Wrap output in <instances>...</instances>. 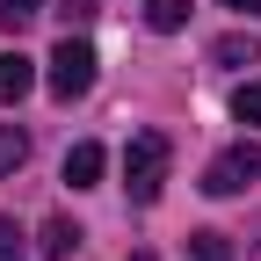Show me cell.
Returning <instances> with one entry per match:
<instances>
[{"label":"cell","mask_w":261,"mask_h":261,"mask_svg":"<svg viewBox=\"0 0 261 261\" xmlns=\"http://www.w3.org/2000/svg\"><path fill=\"white\" fill-rule=\"evenodd\" d=\"M211 58H218V65H254V58H261V44H254V37H218V51H211Z\"/></svg>","instance_id":"obj_10"},{"label":"cell","mask_w":261,"mask_h":261,"mask_svg":"<svg viewBox=\"0 0 261 261\" xmlns=\"http://www.w3.org/2000/svg\"><path fill=\"white\" fill-rule=\"evenodd\" d=\"M189 261H232V240L225 232H189Z\"/></svg>","instance_id":"obj_9"},{"label":"cell","mask_w":261,"mask_h":261,"mask_svg":"<svg viewBox=\"0 0 261 261\" xmlns=\"http://www.w3.org/2000/svg\"><path fill=\"white\" fill-rule=\"evenodd\" d=\"M37 87V73H29L22 51H0V102H22V94Z\"/></svg>","instance_id":"obj_5"},{"label":"cell","mask_w":261,"mask_h":261,"mask_svg":"<svg viewBox=\"0 0 261 261\" xmlns=\"http://www.w3.org/2000/svg\"><path fill=\"white\" fill-rule=\"evenodd\" d=\"M240 189H261V145H232V152L211 160L203 196H240Z\"/></svg>","instance_id":"obj_3"},{"label":"cell","mask_w":261,"mask_h":261,"mask_svg":"<svg viewBox=\"0 0 261 261\" xmlns=\"http://www.w3.org/2000/svg\"><path fill=\"white\" fill-rule=\"evenodd\" d=\"M44 15V0H0V29H29Z\"/></svg>","instance_id":"obj_11"},{"label":"cell","mask_w":261,"mask_h":261,"mask_svg":"<svg viewBox=\"0 0 261 261\" xmlns=\"http://www.w3.org/2000/svg\"><path fill=\"white\" fill-rule=\"evenodd\" d=\"M65 181H73V189H94V181H102V145H94V138H80L73 152H65Z\"/></svg>","instance_id":"obj_4"},{"label":"cell","mask_w":261,"mask_h":261,"mask_svg":"<svg viewBox=\"0 0 261 261\" xmlns=\"http://www.w3.org/2000/svg\"><path fill=\"white\" fill-rule=\"evenodd\" d=\"M29 160V130H15V123H0V174H15Z\"/></svg>","instance_id":"obj_8"},{"label":"cell","mask_w":261,"mask_h":261,"mask_svg":"<svg viewBox=\"0 0 261 261\" xmlns=\"http://www.w3.org/2000/svg\"><path fill=\"white\" fill-rule=\"evenodd\" d=\"M80 240H87V232H80L73 218H51V225H44V254H51V261H65V254L80 247Z\"/></svg>","instance_id":"obj_7"},{"label":"cell","mask_w":261,"mask_h":261,"mask_svg":"<svg viewBox=\"0 0 261 261\" xmlns=\"http://www.w3.org/2000/svg\"><path fill=\"white\" fill-rule=\"evenodd\" d=\"M167 160H174V145L160 138V130H138V138L123 145V189H130V203H160V189H167Z\"/></svg>","instance_id":"obj_1"},{"label":"cell","mask_w":261,"mask_h":261,"mask_svg":"<svg viewBox=\"0 0 261 261\" xmlns=\"http://www.w3.org/2000/svg\"><path fill=\"white\" fill-rule=\"evenodd\" d=\"M87 87H94V51L65 29V44L51 51V94H58V102H80Z\"/></svg>","instance_id":"obj_2"},{"label":"cell","mask_w":261,"mask_h":261,"mask_svg":"<svg viewBox=\"0 0 261 261\" xmlns=\"http://www.w3.org/2000/svg\"><path fill=\"white\" fill-rule=\"evenodd\" d=\"M189 15H196V0H145V22L160 29V37H174Z\"/></svg>","instance_id":"obj_6"},{"label":"cell","mask_w":261,"mask_h":261,"mask_svg":"<svg viewBox=\"0 0 261 261\" xmlns=\"http://www.w3.org/2000/svg\"><path fill=\"white\" fill-rule=\"evenodd\" d=\"M58 15H65V29H87L94 22V0H58Z\"/></svg>","instance_id":"obj_13"},{"label":"cell","mask_w":261,"mask_h":261,"mask_svg":"<svg viewBox=\"0 0 261 261\" xmlns=\"http://www.w3.org/2000/svg\"><path fill=\"white\" fill-rule=\"evenodd\" d=\"M232 116H240V123H261V80H247V87L232 94Z\"/></svg>","instance_id":"obj_12"},{"label":"cell","mask_w":261,"mask_h":261,"mask_svg":"<svg viewBox=\"0 0 261 261\" xmlns=\"http://www.w3.org/2000/svg\"><path fill=\"white\" fill-rule=\"evenodd\" d=\"M0 261H22V232H15V218H0Z\"/></svg>","instance_id":"obj_14"},{"label":"cell","mask_w":261,"mask_h":261,"mask_svg":"<svg viewBox=\"0 0 261 261\" xmlns=\"http://www.w3.org/2000/svg\"><path fill=\"white\" fill-rule=\"evenodd\" d=\"M254 261H261V247H254Z\"/></svg>","instance_id":"obj_16"},{"label":"cell","mask_w":261,"mask_h":261,"mask_svg":"<svg viewBox=\"0 0 261 261\" xmlns=\"http://www.w3.org/2000/svg\"><path fill=\"white\" fill-rule=\"evenodd\" d=\"M225 8H240V15H261V0H225Z\"/></svg>","instance_id":"obj_15"}]
</instances>
